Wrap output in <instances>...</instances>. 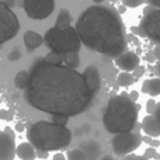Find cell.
<instances>
[{
  "label": "cell",
  "instance_id": "1",
  "mask_svg": "<svg viewBox=\"0 0 160 160\" xmlns=\"http://www.w3.org/2000/svg\"><path fill=\"white\" fill-rule=\"evenodd\" d=\"M25 100L48 114L76 117L90 108L97 94L84 83L82 73L65 65H49L38 59L31 66Z\"/></svg>",
  "mask_w": 160,
  "mask_h": 160
},
{
  "label": "cell",
  "instance_id": "2",
  "mask_svg": "<svg viewBox=\"0 0 160 160\" xmlns=\"http://www.w3.org/2000/svg\"><path fill=\"white\" fill-rule=\"evenodd\" d=\"M76 32L84 48L115 59L127 51V34L119 13L110 6L93 4L82 11Z\"/></svg>",
  "mask_w": 160,
  "mask_h": 160
},
{
  "label": "cell",
  "instance_id": "3",
  "mask_svg": "<svg viewBox=\"0 0 160 160\" xmlns=\"http://www.w3.org/2000/svg\"><path fill=\"white\" fill-rule=\"evenodd\" d=\"M139 110L141 105L133 102L127 93L111 97L102 114V127L112 135L131 132L138 124Z\"/></svg>",
  "mask_w": 160,
  "mask_h": 160
},
{
  "label": "cell",
  "instance_id": "4",
  "mask_svg": "<svg viewBox=\"0 0 160 160\" xmlns=\"http://www.w3.org/2000/svg\"><path fill=\"white\" fill-rule=\"evenodd\" d=\"M72 131L52 121H37L27 129L28 142L35 150H63L72 142Z\"/></svg>",
  "mask_w": 160,
  "mask_h": 160
},
{
  "label": "cell",
  "instance_id": "5",
  "mask_svg": "<svg viewBox=\"0 0 160 160\" xmlns=\"http://www.w3.org/2000/svg\"><path fill=\"white\" fill-rule=\"evenodd\" d=\"M44 44L52 52L61 55L68 52H79L82 48V42L76 32V28L72 25L65 30H61L58 27L49 28L44 35Z\"/></svg>",
  "mask_w": 160,
  "mask_h": 160
},
{
  "label": "cell",
  "instance_id": "6",
  "mask_svg": "<svg viewBox=\"0 0 160 160\" xmlns=\"http://www.w3.org/2000/svg\"><path fill=\"white\" fill-rule=\"evenodd\" d=\"M139 35L160 44V8L148 6L143 10V17L139 22Z\"/></svg>",
  "mask_w": 160,
  "mask_h": 160
},
{
  "label": "cell",
  "instance_id": "7",
  "mask_svg": "<svg viewBox=\"0 0 160 160\" xmlns=\"http://www.w3.org/2000/svg\"><path fill=\"white\" fill-rule=\"evenodd\" d=\"M20 30V21L13 8L0 2V47L13 39Z\"/></svg>",
  "mask_w": 160,
  "mask_h": 160
},
{
  "label": "cell",
  "instance_id": "8",
  "mask_svg": "<svg viewBox=\"0 0 160 160\" xmlns=\"http://www.w3.org/2000/svg\"><path fill=\"white\" fill-rule=\"evenodd\" d=\"M142 145V135L141 132H121L115 133L111 141V146H112L114 155L124 158V156L132 153Z\"/></svg>",
  "mask_w": 160,
  "mask_h": 160
},
{
  "label": "cell",
  "instance_id": "9",
  "mask_svg": "<svg viewBox=\"0 0 160 160\" xmlns=\"http://www.w3.org/2000/svg\"><path fill=\"white\" fill-rule=\"evenodd\" d=\"M22 8L28 18L45 20L55 10V0H22Z\"/></svg>",
  "mask_w": 160,
  "mask_h": 160
},
{
  "label": "cell",
  "instance_id": "10",
  "mask_svg": "<svg viewBox=\"0 0 160 160\" xmlns=\"http://www.w3.org/2000/svg\"><path fill=\"white\" fill-rule=\"evenodd\" d=\"M16 156V143L14 133L7 128L0 131V160H13Z\"/></svg>",
  "mask_w": 160,
  "mask_h": 160
},
{
  "label": "cell",
  "instance_id": "11",
  "mask_svg": "<svg viewBox=\"0 0 160 160\" xmlns=\"http://www.w3.org/2000/svg\"><path fill=\"white\" fill-rule=\"evenodd\" d=\"M141 63V58L136 55L133 51H125L119 56L115 58V65L122 70V72L132 73Z\"/></svg>",
  "mask_w": 160,
  "mask_h": 160
},
{
  "label": "cell",
  "instance_id": "12",
  "mask_svg": "<svg viewBox=\"0 0 160 160\" xmlns=\"http://www.w3.org/2000/svg\"><path fill=\"white\" fill-rule=\"evenodd\" d=\"M84 83L87 84V87L90 88L93 93H98L100 87H101V76H100L98 68L96 65H88L82 73Z\"/></svg>",
  "mask_w": 160,
  "mask_h": 160
},
{
  "label": "cell",
  "instance_id": "13",
  "mask_svg": "<svg viewBox=\"0 0 160 160\" xmlns=\"http://www.w3.org/2000/svg\"><path fill=\"white\" fill-rule=\"evenodd\" d=\"M79 149L84 153L86 160H100L101 158V148L96 141H84L79 145Z\"/></svg>",
  "mask_w": 160,
  "mask_h": 160
},
{
  "label": "cell",
  "instance_id": "14",
  "mask_svg": "<svg viewBox=\"0 0 160 160\" xmlns=\"http://www.w3.org/2000/svg\"><path fill=\"white\" fill-rule=\"evenodd\" d=\"M42 44H44V37H42L41 34L35 32V31H31V30L25 31V34H24V45L27 47V49L30 51V52L38 49Z\"/></svg>",
  "mask_w": 160,
  "mask_h": 160
},
{
  "label": "cell",
  "instance_id": "15",
  "mask_svg": "<svg viewBox=\"0 0 160 160\" xmlns=\"http://www.w3.org/2000/svg\"><path fill=\"white\" fill-rule=\"evenodd\" d=\"M141 127H142V131H143L148 136H150V138H158V136H160L159 124L156 122V119L153 118L152 115L145 117L142 124H141Z\"/></svg>",
  "mask_w": 160,
  "mask_h": 160
},
{
  "label": "cell",
  "instance_id": "16",
  "mask_svg": "<svg viewBox=\"0 0 160 160\" xmlns=\"http://www.w3.org/2000/svg\"><path fill=\"white\" fill-rule=\"evenodd\" d=\"M16 155L21 160H35L37 150L30 142H22L16 148Z\"/></svg>",
  "mask_w": 160,
  "mask_h": 160
},
{
  "label": "cell",
  "instance_id": "17",
  "mask_svg": "<svg viewBox=\"0 0 160 160\" xmlns=\"http://www.w3.org/2000/svg\"><path fill=\"white\" fill-rule=\"evenodd\" d=\"M142 93L149 94L150 97L160 96V78L146 79L142 86Z\"/></svg>",
  "mask_w": 160,
  "mask_h": 160
},
{
  "label": "cell",
  "instance_id": "18",
  "mask_svg": "<svg viewBox=\"0 0 160 160\" xmlns=\"http://www.w3.org/2000/svg\"><path fill=\"white\" fill-rule=\"evenodd\" d=\"M72 25V14L68 8H62L59 11L58 17H56V22H55V27L61 28V30H65V28L70 27Z\"/></svg>",
  "mask_w": 160,
  "mask_h": 160
},
{
  "label": "cell",
  "instance_id": "19",
  "mask_svg": "<svg viewBox=\"0 0 160 160\" xmlns=\"http://www.w3.org/2000/svg\"><path fill=\"white\" fill-rule=\"evenodd\" d=\"M63 58V63L65 66L72 68V69H76L80 65V58H79V52H68L62 55Z\"/></svg>",
  "mask_w": 160,
  "mask_h": 160
},
{
  "label": "cell",
  "instance_id": "20",
  "mask_svg": "<svg viewBox=\"0 0 160 160\" xmlns=\"http://www.w3.org/2000/svg\"><path fill=\"white\" fill-rule=\"evenodd\" d=\"M28 76H30V72L28 70H21L16 75L14 78V86H16L18 90H25L28 84Z\"/></svg>",
  "mask_w": 160,
  "mask_h": 160
},
{
  "label": "cell",
  "instance_id": "21",
  "mask_svg": "<svg viewBox=\"0 0 160 160\" xmlns=\"http://www.w3.org/2000/svg\"><path fill=\"white\" fill-rule=\"evenodd\" d=\"M135 82H136V79L133 78V75L129 72H121L117 76V83H118L121 87H128V86L133 84Z\"/></svg>",
  "mask_w": 160,
  "mask_h": 160
},
{
  "label": "cell",
  "instance_id": "22",
  "mask_svg": "<svg viewBox=\"0 0 160 160\" xmlns=\"http://www.w3.org/2000/svg\"><path fill=\"white\" fill-rule=\"evenodd\" d=\"M44 61L49 65H62L63 63V58H62L61 53H56V52H52L51 51L47 56L44 58Z\"/></svg>",
  "mask_w": 160,
  "mask_h": 160
},
{
  "label": "cell",
  "instance_id": "23",
  "mask_svg": "<svg viewBox=\"0 0 160 160\" xmlns=\"http://www.w3.org/2000/svg\"><path fill=\"white\" fill-rule=\"evenodd\" d=\"M66 160H86L84 153L82 152V149H72L68 152L66 155Z\"/></svg>",
  "mask_w": 160,
  "mask_h": 160
},
{
  "label": "cell",
  "instance_id": "24",
  "mask_svg": "<svg viewBox=\"0 0 160 160\" xmlns=\"http://www.w3.org/2000/svg\"><path fill=\"white\" fill-rule=\"evenodd\" d=\"M68 121H69V117L68 115H61V114H55L52 115V122L56 125H62V127H66Z\"/></svg>",
  "mask_w": 160,
  "mask_h": 160
},
{
  "label": "cell",
  "instance_id": "25",
  "mask_svg": "<svg viewBox=\"0 0 160 160\" xmlns=\"http://www.w3.org/2000/svg\"><path fill=\"white\" fill-rule=\"evenodd\" d=\"M143 3H145V0H122V4L127 8H135L138 6L143 4Z\"/></svg>",
  "mask_w": 160,
  "mask_h": 160
},
{
  "label": "cell",
  "instance_id": "26",
  "mask_svg": "<svg viewBox=\"0 0 160 160\" xmlns=\"http://www.w3.org/2000/svg\"><path fill=\"white\" fill-rule=\"evenodd\" d=\"M142 142H146L150 148H159L160 146V141H159V139L150 138V136H148V138H142Z\"/></svg>",
  "mask_w": 160,
  "mask_h": 160
},
{
  "label": "cell",
  "instance_id": "27",
  "mask_svg": "<svg viewBox=\"0 0 160 160\" xmlns=\"http://www.w3.org/2000/svg\"><path fill=\"white\" fill-rule=\"evenodd\" d=\"M156 105H158V102H156L153 98L148 100V102H146V112L149 114V115H152V114H153V111H155Z\"/></svg>",
  "mask_w": 160,
  "mask_h": 160
},
{
  "label": "cell",
  "instance_id": "28",
  "mask_svg": "<svg viewBox=\"0 0 160 160\" xmlns=\"http://www.w3.org/2000/svg\"><path fill=\"white\" fill-rule=\"evenodd\" d=\"M8 61H11V62H16V61H18L20 58H21V52H20L18 49H13L10 53H8Z\"/></svg>",
  "mask_w": 160,
  "mask_h": 160
},
{
  "label": "cell",
  "instance_id": "29",
  "mask_svg": "<svg viewBox=\"0 0 160 160\" xmlns=\"http://www.w3.org/2000/svg\"><path fill=\"white\" fill-rule=\"evenodd\" d=\"M145 72H146V69H145L143 66H141V65H139V66L133 70L132 75H133V78H135V79H139V78H142V76L145 75Z\"/></svg>",
  "mask_w": 160,
  "mask_h": 160
},
{
  "label": "cell",
  "instance_id": "30",
  "mask_svg": "<svg viewBox=\"0 0 160 160\" xmlns=\"http://www.w3.org/2000/svg\"><path fill=\"white\" fill-rule=\"evenodd\" d=\"M152 117L156 119V122L159 124V128H160V102H158V105H156V108H155V111H153Z\"/></svg>",
  "mask_w": 160,
  "mask_h": 160
},
{
  "label": "cell",
  "instance_id": "31",
  "mask_svg": "<svg viewBox=\"0 0 160 160\" xmlns=\"http://www.w3.org/2000/svg\"><path fill=\"white\" fill-rule=\"evenodd\" d=\"M156 155V148H148L146 150H145V156H146L148 159H153V156Z\"/></svg>",
  "mask_w": 160,
  "mask_h": 160
},
{
  "label": "cell",
  "instance_id": "32",
  "mask_svg": "<svg viewBox=\"0 0 160 160\" xmlns=\"http://www.w3.org/2000/svg\"><path fill=\"white\" fill-rule=\"evenodd\" d=\"M148 6L150 7H155V8H160V0H145Z\"/></svg>",
  "mask_w": 160,
  "mask_h": 160
},
{
  "label": "cell",
  "instance_id": "33",
  "mask_svg": "<svg viewBox=\"0 0 160 160\" xmlns=\"http://www.w3.org/2000/svg\"><path fill=\"white\" fill-rule=\"evenodd\" d=\"M128 96H129V98L132 100L133 102H136V100L139 98V93H138V90H132L129 94H128Z\"/></svg>",
  "mask_w": 160,
  "mask_h": 160
},
{
  "label": "cell",
  "instance_id": "34",
  "mask_svg": "<svg viewBox=\"0 0 160 160\" xmlns=\"http://www.w3.org/2000/svg\"><path fill=\"white\" fill-rule=\"evenodd\" d=\"M48 152H44V150H37V158L39 159H47Z\"/></svg>",
  "mask_w": 160,
  "mask_h": 160
},
{
  "label": "cell",
  "instance_id": "35",
  "mask_svg": "<svg viewBox=\"0 0 160 160\" xmlns=\"http://www.w3.org/2000/svg\"><path fill=\"white\" fill-rule=\"evenodd\" d=\"M153 56H155V59H159L160 61V47H156L153 49Z\"/></svg>",
  "mask_w": 160,
  "mask_h": 160
},
{
  "label": "cell",
  "instance_id": "36",
  "mask_svg": "<svg viewBox=\"0 0 160 160\" xmlns=\"http://www.w3.org/2000/svg\"><path fill=\"white\" fill-rule=\"evenodd\" d=\"M52 160H66V156L62 155V153H56V155L52 158Z\"/></svg>",
  "mask_w": 160,
  "mask_h": 160
},
{
  "label": "cell",
  "instance_id": "37",
  "mask_svg": "<svg viewBox=\"0 0 160 160\" xmlns=\"http://www.w3.org/2000/svg\"><path fill=\"white\" fill-rule=\"evenodd\" d=\"M4 2V4H7L10 8H13L14 6H16V0H3Z\"/></svg>",
  "mask_w": 160,
  "mask_h": 160
},
{
  "label": "cell",
  "instance_id": "38",
  "mask_svg": "<svg viewBox=\"0 0 160 160\" xmlns=\"http://www.w3.org/2000/svg\"><path fill=\"white\" fill-rule=\"evenodd\" d=\"M133 160H149V159H148L145 155H142V156H136V155H135V158H133Z\"/></svg>",
  "mask_w": 160,
  "mask_h": 160
},
{
  "label": "cell",
  "instance_id": "39",
  "mask_svg": "<svg viewBox=\"0 0 160 160\" xmlns=\"http://www.w3.org/2000/svg\"><path fill=\"white\" fill-rule=\"evenodd\" d=\"M100 160H114V159H112V156H110V155H104L100 158Z\"/></svg>",
  "mask_w": 160,
  "mask_h": 160
},
{
  "label": "cell",
  "instance_id": "40",
  "mask_svg": "<svg viewBox=\"0 0 160 160\" xmlns=\"http://www.w3.org/2000/svg\"><path fill=\"white\" fill-rule=\"evenodd\" d=\"M146 61H148V62H149V63H150V62H155L156 59H155V56H153V55H148Z\"/></svg>",
  "mask_w": 160,
  "mask_h": 160
},
{
  "label": "cell",
  "instance_id": "41",
  "mask_svg": "<svg viewBox=\"0 0 160 160\" xmlns=\"http://www.w3.org/2000/svg\"><path fill=\"white\" fill-rule=\"evenodd\" d=\"M125 10H127V7H125V6H124V4H122V6H121V7H119V8H118V10H117V11H118V13H119V14H121V13H124V11H125Z\"/></svg>",
  "mask_w": 160,
  "mask_h": 160
},
{
  "label": "cell",
  "instance_id": "42",
  "mask_svg": "<svg viewBox=\"0 0 160 160\" xmlns=\"http://www.w3.org/2000/svg\"><path fill=\"white\" fill-rule=\"evenodd\" d=\"M24 129V125L21 124V122H20V124H17V131H22Z\"/></svg>",
  "mask_w": 160,
  "mask_h": 160
},
{
  "label": "cell",
  "instance_id": "43",
  "mask_svg": "<svg viewBox=\"0 0 160 160\" xmlns=\"http://www.w3.org/2000/svg\"><path fill=\"white\" fill-rule=\"evenodd\" d=\"M156 73H158V75H159V78H160V61H159L158 66H156Z\"/></svg>",
  "mask_w": 160,
  "mask_h": 160
},
{
  "label": "cell",
  "instance_id": "44",
  "mask_svg": "<svg viewBox=\"0 0 160 160\" xmlns=\"http://www.w3.org/2000/svg\"><path fill=\"white\" fill-rule=\"evenodd\" d=\"M93 2H94V3H96V4H101V3H102V2H104V0H93Z\"/></svg>",
  "mask_w": 160,
  "mask_h": 160
},
{
  "label": "cell",
  "instance_id": "45",
  "mask_svg": "<svg viewBox=\"0 0 160 160\" xmlns=\"http://www.w3.org/2000/svg\"><path fill=\"white\" fill-rule=\"evenodd\" d=\"M153 159H156V160H160V155H159V153H156V155L153 156Z\"/></svg>",
  "mask_w": 160,
  "mask_h": 160
}]
</instances>
